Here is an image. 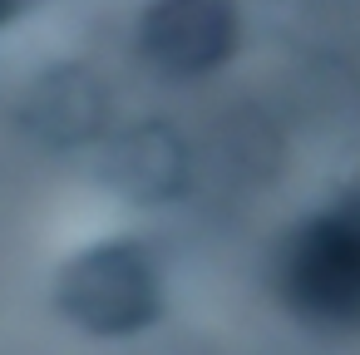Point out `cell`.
Instances as JSON below:
<instances>
[{
	"label": "cell",
	"instance_id": "obj_2",
	"mask_svg": "<svg viewBox=\"0 0 360 355\" xmlns=\"http://www.w3.org/2000/svg\"><path fill=\"white\" fill-rule=\"evenodd\" d=\"M281 301L321 330H360V202L301 222L276 262Z\"/></svg>",
	"mask_w": 360,
	"mask_h": 355
},
{
	"label": "cell",
	"instance_id": "obj_5",
	"mask_svg": "<svg viewBox=\"0 0 360 355\" xmlns=\"http://www.w3.org/2000/svg\"><path fill=\"white\" fill-rule=\"evenodd\" d=\"M99 119H104V94L79 70H60V75L40 79L30 94V124L50 143H84L99 129Z\"/></svg>",
	"mask_w": 360,
	"mask_h": 355
},
{
	"label": "cell",
	"instance_id": "obj_6",
	"mask_svg": "<svg viewBox=\"0 0 360 355\" xmlns=\"http://www.w3.org/2000/svg\"><path fill=\"white\" fill-rule=\"evenodd\" d=\"M25 11V0H0V25H6L11 15H20Z\"/></svg>",
	"mask_w": 360,
	"mask_h": 355
},
{
	"label": "cell",
	"instance_id": "obj_4",
	"mask_svg": "<svg viewBox=\"0 0 360 355\" xmlns=\"http://www.w3.org/2000/svg\"><path fill=\"white\" fill-rule=\"evenodd\" d=\"M104 178L119 193H129L134 202H168L188 183V153H183V143H178L173 129L143 124V129H129L114 143Z\"/></svg>",
	"mask_w": 360,
	"mask_h": 355
},
{
	"label": "cell",
	"instance_id": "obj_1",
	"mask_svg": "<svg viewBox=\"0 0 360 355\" xmlns=\"http://www.w3.org/2000/svg\"><path fill=\"white\" fill-rule=\"evenodd\" d=\"M55 306L70 325L124 340L148 330L163 316V276L158 262L139 242H99L70 257L55 276Z\"/></svg>",
	"mask_w": 360,
	"mask_h": 355
},
{
	"label": "cell",
	"instance_id": "obj_3",
	"mask_svg": "<svg viewBox=\"0 0 360 355\" xmlns=\"http://www.w3.org/2000/svg\"><path fill=\"white\" fill-rule=\"evenodd\" d=\"M237 45L232 0H153L139 20V50L168 79L212 75Z\"/></svg>",
	"mask_w": 360,
	"mask_h": 355
}]
</instances>
